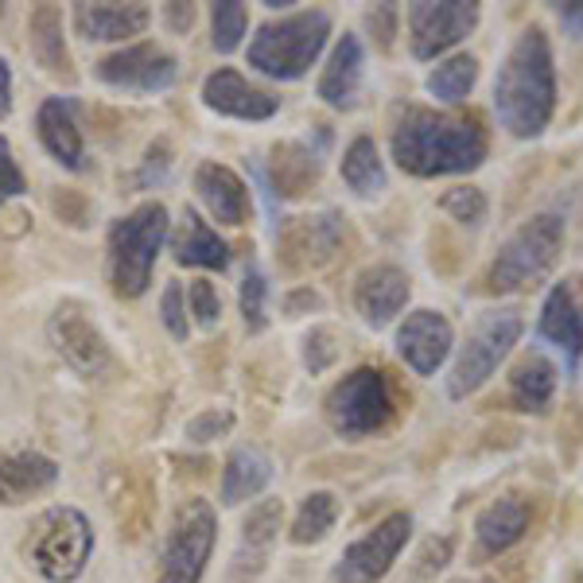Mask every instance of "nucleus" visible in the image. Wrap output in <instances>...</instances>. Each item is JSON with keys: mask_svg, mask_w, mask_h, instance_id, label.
Listing matches in <instances>:
<instances>
[{"mask_svg": "<svg viewBox=\"0 0 583 583\" xmlns=\"http://www.w3.org/2000/svg\"><path fill=\"white\" fill-rule=\"evenodd\" d=\"M486 129L478 117L436 114V109H405L393 124V159L416 179L463 176L483 168Z\"/></svg>", "mask_w": 583, "mask_h": 583, "instance_id": "obj_1", "label": "nucleus"}, {"mask_svg": "<svg viewBox=\"0 0 583 583\" xmlns=\"http://www.w3.org/2000/svg\"><path fill=\"white\" fill-rule=\"evenodd\" d=\"M557 109V67L552 47L537 24L525 27L505 51L495 79V114L498 124L517 141H533L548 129Z\"/></svg>", "mask_w": 583, "mask_h": 583, "instance_id": "obj_2", "label": "nucleus"}, {"mask_svg": "<svg viewBox=\"0 0 583 583\" xmlns=\"http://www.w3.org/2000/svg\"><path fill=\"white\" fill-rule=\"evenodd\" d=\"M331 39V16L323 9L288 12L281 20L257 27V36L249 39V67L257 74L276 82H296L311 71Z\"/></svg>", "mask_w": 583, "mask_h": 583, "instance_id": "obj_3", "label": "nucleus"}, {"mask_svg": "<svg viewBox=\"0 0 583 583\" xmlns=\"http://www.w3.org/2000/svg\"><path fill=\"white\" fill-rule=\"evenodd\" d=\"M168 206L156 203V199L133 206L124 218L114 222V230H109V284H114V296L136 300L148 291L156 257L168 241Z\"/></svg>", "mask_w": 583, "mask_h": 583, "instance_id": "obj_4", "label": "nucleus"}, {"mask_svg": "<svg viewBox=\"0 0 583 583\" xmlns=\"http://www.w3.org/2000/svg\"><path fill=\"white\" fill-rule=\"evenodd\" d=\"M24 557L47 583L82 580L90 557H94V525L74 505H51L27 530Z\"/></svg>", "mask_w": 583, "mask_h": 583, "instance_id": "obj_5", "label": "nucleus"}, {"mask_svg": "<svg viewBox=\"0 0 583 583\" xmlns=\"http://www.w3.org/2000/svg\"><path fill=\"white\" fill-rule=\"evenodd\" d=\"M560 253H564V218L552 211L533 214V218L522 222V226L505 238V246L498 249L486 284H490V291L533 288V284L552 273Z\"/></svg>", "mask_w": 583, "mask_h": 583, "instance_id": "obj_6", "label": "nucleus"}, {"mask_svg": "<svg viewBox=\"0 0 583 583\" xmlns=\"http://www.w3.org/2000/svg\"><path fill=\"white\" fill-rule=\"evenodd\" d=\"M525 331V319L522 311H483L475 319V328L467 331L463 346L455 350V362H451L448 373V397L463 401L471 397L475 389H483L486 381L495 378L498 366L510 358V350L517 346Z\"/></svg>", "mask_w": 583, "mask_h": 583, "instance_id": "obj_7", "label": "nucleus"}, {"mask_svg": "<svg viewBox=\"0 0 583 583\" xmlns=\"http://www.w3.org/2000/svg\"><path fill=\"white\" fill-rule=\"evenodd\" d=\"M214 540H218V513H214V505L206 498L179 502L168 537H164V548H159L156 583H203Z\"/></svg>", "mask_w": 583, "mask_h": 583, "instance_id": "obj_8", "label": "nucleus"}, {"mask_svg": "<svg viewBox=\"0 0 583 583\" xmlns=\"http://www.w3.org/2000/svg\"><path fill=\"white\" fill-rule=\"evenodd\" d=\"M328 420L343 440H362L373 436L393 420L397 401H393V385L381 370L362 366V370L346 373L335 389L328 393Z\"/></svg>", "mask_w": 583, "mask_h": 583, "instance_id": "obj_9", "label": "nucleus"}, {"mask_svg": "<svg viewBox=\"0 0 583 583\" xmlns=\"http://www.w3.org/2000/svg\"><path fill=\"white\" fill-rule=\"evenodd\" d=\"M408 537H413V513L397 510L381 517L366 537H358L343 557H338L331 580L335 583H381L389 575V568L397 564V557L405 552Z\"/></svg>", "mask_w": 583, "mask_h": 583, "instance_id": "obj_10", "label": "nucleus"}, {"mask_svg": "<svg viewBox=\"0 0 583 583\" xmlns=\"http://www.w3.org/2000/svg\"><path fill=\"white\" fill-rule=\"evenodd\" d=\"M408 20V51L413 59H436V55L451 51L455 44L471 36L483 20V9L471 4V0H448V4H432V0H420V4H408L405 12Z\"/></svg>", "mask_w": 583, "mask_h": 583, "instance_id": "obj_11", "label": "nucleus"}, {"mask_svg": "<svg viewBox=\"0 0 583 583\" xmlns=\"http://www.w3.org/2000/svg\"><path fill=\"white\" fill-rule=\"evenodd\" d=\"M97 79L117 90L156 94V90L176 86L179 62H176V55H168L159 44H133L97 62Z\"/></svg>", "mask_w": 583, "mask_h": 583, "instance_id": "obj_12", "label": "nucleus"}, {"mask_svg": "<svg viewBox=\"0 0 583 583\" xmlns=\"http://www.w3.org/2000/svg\"><path fill=\"white\" fill-rule=\"evenodd\" d=\"M455 350V328L448 323V316L432 308H416L413 316H405V323L397 328V354L401 362L420 378H432Z\"/></svg>", "mask_w": 583, "mask_h": 583, "instance_id": "obj_13", "label": "nucleus"}, {"mask_svg": "<svg viewBox=\"0 0 583 583\" xmlns=\"http://www.w3.org/2000/svg\"><path fill=\"white\" fill-rule=\"evenodd\" d=\"M537 331L564 354L568 366L583 362V276H564L540 304Z\"/></svg>", "mask_w": 583, "mask_h": 583, "instance_id": "obj_14", "label": "nucleus"}, {"mask_svg": "<svg viewBox=\"0 0 583 583\" xmlns=\"http://www.w3.org/2000/svg\"><path fill=\"white\" fill-rule=\"evenodd\" d=\"M47 335H51L55 350L67 358V366L79 370L82 378H102V373L109 370L106 335H102L79 308H71V304L55 308V316L47 319Z\"/></svg>", "mask_w": 583, "mask_h": 583, "instance_id": "obj_15", "label": "nucleus"}, {"mask_svg": "<svg viewBox=\"0 0 583 583\" xmlns=\"http://www.w3.org/2000/svg\"><path fill=\"white\" fill-rule=\"evenodd\" d=\"M203 106L222 117H234V121H269L281 109V97L253 86L246 74L230 71V67H218L203 82Z\"/></svg>", "mask_w": 583, "mask_h": 583, "instance_id": "obj_16", "label": "nucleus"}, {"mask_svg": "<svg viewBox=\"0 0 583 583\" xmlns=\"http://www.w3.org/2000/svg\"><path fill=\"white\" fill-rule=\"evenodd\" d=\"M106 495L121 537L141 540L152 525V513H156V486H152V478L136 467H114L106 478Z\"/></svg>", "mask_w": 583, "mask_h": 583, "instance_id": "obj_17", "label": "nucleus"}, {"mask_svg": "<svg viewBox=\"0 0 583 583\" xmlns=\"http://www.w3.org/2000/svg\"><path fill=\"white\" fill-rule=\"evenodd\" d=\"M408 296H413V281L397 265H373L354 284V308L370 328H389L405 311Z\"/></svg>", "mask_w": 583, "mask_h": 583, "instance_id": "obj_18", "label": "nucleus"}, {"mask_svg": "<svg viewBox=\"0 0 583 583\" xmlns=\"http://www.w3.org/2000/svg\"><path fill=\"white\" fill-rule=\"evenodd\" d=\"M59 483V463L44 451H0V505H24Z\"/></svg>", "mask_w": 583, "mask_h": 583, "instance_id": "obj_19", "label": "nucleus"}, {"mask_svg": "<svg viewBox=\"0 0 583 583\" xmlns=\"http://www.w3.org/2000/svg\"><path fill=\"white\" fill-rule=\"evenodd\" d=\"M194 191H199V199H203V206L211 211L214 222H222V226H246L249 187L234 168H226L218 159L199 164V171H194Z\"/></svg>", "mask_w": 583, "mask_h": 583, "instance_id": "obj_20", "label": "nucleus"}, {"mask_svg": "<svg viewBox=\"0 0 583 583\" xmlns=\"http://www.w3.org/2000/svg\"><path fill=\"white\" fill-rule=\"evenodd\" d=\"M148 24V4H79L74 9V27L90 44H129L133 36H144Z\"/></svg>", "mask_w": 583, "mask_h": 583, "instance_id": "obj_21", "label": "nucleus"}, {"mask_svg": "<svg viewBox=\"0 0 583 583\" xmlns=\"http://www.w3.org/2000/svg\"><path fill=\"white\" fill-rule=\"evenodd\" d=\"M36 133L55 164H62L67 171L86 168V144H82V129L74 121V109L67 97H47L44 106H39Z\"/></svg>", "mask_w": 583, "mask_h": 583, "instance_id": "obj_22", "label": "nucleus"}, {"mask_svg": "<svg viewBox=\"0 0 583 583\" xmlns=\"http://www.w3.org/2000/svg\"><path fill=\"white\" fill-rule=\"evenodd\" d=\"M284 522V505L276 498H265L249 510V517L241 522V548L234 557V583H246L261 572V564L269 560L276 545V533H281Z\"/></svg>", "mask_w": 583, "mask_h": 583, "instance_id": "obj_23", "label": "nucleus"}, {"mask_svg": "<svg viewBox=\"0 0 583 583\" xmlns=\"http://www.w3.org/2000/svg\"><path fill=\"white\" fill-rule=\"evenodd\" d=\"M362 67H366L362 39L354 36V32H346L335 44V51H331L323 74H319V97L331 109H350L354 97H358V86H362Z\"/></svg>", "mask_w": 583, "mask_h": 583, "instance_id": "obj_24", "label": "nucleus"}, {"mask_svg": "<svg viewBox=\"0 0 583 583\" xmlns=\"http://www.w3.org/2000/svg\"><path fill=\"white\" fill-rule=\"evenodd\" d=\"M27 51L32 59L44 67L51 79L74 82V62L67 51V39H62V12L59 4H39L27 16Z\"/></svg>", "mask_w": 583, "mask_h": 583, "instance_id": "obj_25", "label": "nucleus"}, {"mask_svg": "<svg viewBox=\"0 0 583 583\" xmlns=\"http://www.w3.org/2000/svg\"><path fill=\"white\" fill-rule=\"evenodd\" d=\"M171 257L187 269H226L230 265V246L218 238V230H211L194 206H187L179 218L176 234H171Z\"/></svg>", "mask_w": 583, "mask_h": 583, "instance_id": "obj_26", "label": "nucleus"}, {"mask_svg": "<svg viewBox=\"0 0 583 583\" xmlns=\"http://www.w3.org/2000/svg\"><path fill=\"white\" fill-rule=\"evenodd\" d=\"M338 246V226L331 214L323 218H296L281 238V257L288 269H316L328 265Z\"/></svg>", "mask_w": 583, "mask_h": 583, "instance_id": "obj_27", "label": "nucleus"}, {"mask_svg": "<svg viewBox=\"0 0 583 583\" xmlns=\"http://www.w3.org/2000/svg\"><path fill=\"white\" fill-rule=\"evenodd\" d=\"M273 483V460L261 448H234L222 463V505L253 502L257 495H265V486Z\"/></svg>", "mask_w": 583, "mask_h": 583, "instance_id": "obj_28", "label": "nucleus"}, {"mask_svg": "<svg viewBox=\"0 0 583 583\" xmlns=\"http://www.w3.org/2000/svg\"><path fill=\"white\" fill-rule=\"evenodd\" d=\"M530 530V505L522 498H498L490 502L475 522V540L486 557H502Z\"/></svg>", "mask_w": 583, "mask_h": 583, "instance_id": "obj_29", "label": "nucleus"}, {"mask_svg": "<svg viewBox=\"0 0 583 583\" xmlns=\"http://www.w3.org/2000/svg\"><path fill=\"white\" fill-rule=\"evenodd\" d=\"M557 366L548 362L545 354L533 350L525 354L522 362H517V370H513L510 378V401L513 408H522V413H545L548 401H552V393H557Z\"/></svg>", "mask_w": 583, "mask_h": 583, "instance_id": "obj_30", "label": "nucleus"}, {"mask_svg": "<svg viewBox=\"0 0 583 583\" xmlns=\"http://www.w3.org/2000/svg\"><path fill=\"white\" fill-rule=\"evenodd\" d=\"M338 171H343V183L350 187L358 199H378L389 183L385 159H381L378 144H373L370 136H354V141L346 144Z\"/></svg>", "mask_w": 583, "mask_h": 583, "instance_id": "obj_31", "label": "nucleus"}, {"mask_svg": "<svg viewBox=\"0 0 583 583\" xmlns=\"http://www.w3.org/2000/svg\"><path fill=\"white\" fill-rule=\"evenodd\" d=\"M475 82H478V59L475 55H451V59H443L440 67L428 74L425 86L440 106H460V102H467L471 97Z\"/></svg>", "mask_w": 583, "mask_h": 583, "instance_id": "obj_32", "label": "nucleus"}, {"mask_svg": "<svg viewBox=\"0 0 583 583\" xmlns=\"http://www.w3.org/2000/svg\"><path fill=\"white\" fill-rule=\"evenodd\" d=\"M319 179V159L316 152H308L304 144H281L273 159V183L276 194H304L308 187H316Z\"/></svg>", "mask_w": 583, "mask_h": 583, "instance_id": "obj_33", "label": "nucleus"}, {"mask_svg": "<svg viewBox=\"0 0 583 583\" xmlns=\"http://www.w3.org/2000/svg\"><path fill=\"white\" fill-rule=\"evenodd\" d=\"M338 522V498L331 490H316L300 502L296 510V522H291V545H316L323 540Z\"/></svg>", "mask_w": 583, "mask_h": 583, "instance_id": "obj_34", "label": "nucleus"}, {"mask_svg": "<svg viewBox=\"0 0 583 583\" xmlns=\"http://www.w3.org/2000/svg\"><path fill=\"white\" fill-rule=\"evenodd\" d=\"M249 32V9L246 4H234V0H226V4H214L211 9V44L218 55H230L241 47V39H246Z\"/></svg>", "mask_w": 583, "mask_h": 583, "instance_id": "obj_35", "label": "nucleus"}, {"mask_svg": "<svg viewBox=\"0 0 583 583\" xmlns=\"http://www.w3.org/2000/svg\"><path fill=\"white\" fill-rule=\"evenodd\" d=\"M265 296H269V284H265V273L257 265L246 269V276H241V291H238V304H241V319H246V331L249 335H261L269 323L265 316Z\"/></svg>", "mask_w": 583, "mask_h": 583, "instance_id": "obj_36", "label": "nucleus"}, {"mask_svg": "<svg viewBox=\"0 0 583 583\" xmlns=\"http://www.w3.org/2000/svg\"><path fill=\"white\" fill-rule=\"evenodd\" d=\"M443 214H451L463 226H478L486 218V194L478 187H451L448 194L440 199Z\"/></svg>", "mask_w": 583, "mask_h": 583, "instance_id": "obj_37", "label": "nucleus"}, {"mask_svg": "<svg viewBox=\"0 0 583 583\" xmlns=\"http://www.w3.org/2000/svg\"><path fill=\"white\" fill-rule=\"evenodd\" d=\"M187 308H191L194 323L203 331H214L222 323V300L218 288L211 281H191L187 284Z\"/></svg>", "mask_w": 583, "mask_h": 583, "instance_id": "obj_38", "label": "nucleus"}, {"mask_svg": "<svg viewBox=\"0 0 583 583\" xmlns=\"http://www.w3.org/2000/svg\"><path fill=\"white\" fill-rule=\"evenodd\" d=\"M234 428V413L230 408H203L199 416H191L183 428V436L191 443H211L218 436H226Z\"/></svg>", "mask_w": 583, "mask_h": 583, "instance_id": "obj_39", "label": "nucleus"}, {"mask_svg": "<svg viewBox=\"0 0 583 583\" xmlns=\"http://www.w3.org/2000/svg\"><path fill=\"white\" fill-rule=\"evenodd\" d=\"M159 319H164L168 335L183 343L191 328H187V291H183V284H179V281H171L168 288H164V296H159Z\"/></svg>", "mask_w": 583, "mask_h": 583, "instance_id": "obj_40", "label": "nucleus"}, {"mask_svg": "<svg viewBox=\"0 0 583 583\" xmlns=\"http://www.w3.org/2000/svg\"><path fill=\"white\" fill-rule=\"evenodd\" d=\"M27 191V179L20 171L16 156H12V144L0 136V206L9 203V199H20Z\"/></svg>", "mask_w": 583, "mask_h": 583, "instance_id": "obj_41", "label": "nucleus"}, {"mask_svg": "<svg viewBox=\"0 0 583 583\" xmlns=\"http://www.w3.org/2000/svg\"><path fill=\"white\" fill-rule=\"evenodd\" d=\"M557 20L572 39H583V4H557Z\"/></svg>", "mask_w": 583, "mask_h": 583, "instance_id": "obj_42", "label": "nucleus"}, {"mask_svg": "<svg viewBox=\"0 0 583 583\" xmlns=\"http://www.w3.org/2000/svg\"><path fill=\"white\" fill-rule=\"evenodd\" d=\"M9 117H12V67L0 55V121H9Z\"/></svg>", "mask_w": 583, "mask_h": 583, "instance_id": "obj_43", "label": "nucleus"}, {"mask_svg": "<svg viewBox=\"0 0 583 583\" xmlns=\"http://www.w3.org/2000/svg\"><path fill=\"white\" fill-rule=\"evenodd\" d=\"M168 20L176 32H187V27L194 24V9L191 4H168Z\"/></svg>", "mask_w": 583, "mask_h": 583, "instance_id": "obj_44", "label": "nucleus"}, {"mask_svg": "<svg viewBox=\"0 0 583 583\" xmlns=\"http://www.w3.org/2000/svg\"><path fill=\"white\" fill-rule=\"evenodd\" d=\"M0 16H4V4H0Z\"/></svg>", "mask_w": 583, "mask_h": 583, "instance_id": "obj_45", "label": "nucleus"}, {"mask_svg": "<svg viewBox=\"0 0 583 583\" xmlns=\"http://www.w3.org/2000/svg\"><path fill=\"white\" fill-rule=\"evenodd\" d=\"M460 583H467V580H460Z\"/></svg>", "mask_w": 583, "mask_h": 583, "instance_id": "obj_46", "label": "nucleus"}]
</instances>
